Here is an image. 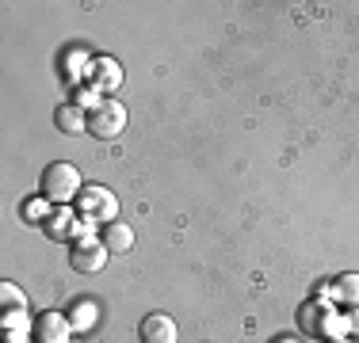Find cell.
Wrapping results in <instances>:
<instances>
[{"label":"cell","mask_w":359,"mask_h":343,"mask_svg":"<svg viewBox=\"0 0 359 343\" xmlns=\"http://www.w3.org/2000/svg\"><path fill=\"white\" fill-rule=\"evenodd\" d=\"M81 191H84L81 172H76V164H65V160H54V164L42 172V179H39V195L46 202H54V206L76 202V199H81Z\"/></svg>","instance_id":"obj_1"},{"label":"cell","mask_w":359,"mask_h":343,"mask_svg":"<svg viewBox=\"0 0 359 343\" xmlns=\"http://www.w3.org/2000/svg\"><path fill=\"white\" fill-rule=\"evenodd\" d=\"M76 214H81V218H88V221H96L100 229L111 225V221H118V199H115V191L104 187V183H84L81 199H76Z\"/></svg>","instance_id":"obj_2"},{"label":"cell","mask_w":359,"mask_h":343,"mask_svg":"<svg viewBox=\"0 0 359 343\" xmlns=\"http://www.w3.org/2000/svg\"><path fill=\"white\" fill-rule=\"evenodd\" d=\"M126 122H130V111H126L118 99H104L88 115V134L100 137V141H115V137L126 130Z\"/></svg>","instance_id":"obj_3"},{"label":"cell","mask_w":359,"mask_h":343,"mask_svg":"<svg viewBox=\"0 0 359 343\" xmlns=\"http://www.w3.org/2000/svg\"><path fill=\"white\" fill-rule=\"evenodd\" d=\"M107 260H111V252L104 248L100 237H81V240H73V248H69V267L76 274H100L107 267Z\"/></svg>","instance_id":"obj_4"},{"label":"cell","mask_w":359,"mask_h":343,"mask_svg":"<svg viewBox=\"0 0 359 343\" xmlns=\"http://www.w3.org/2000/svg\"><path fill=\"white\" fill-rule=\"evenodd\" d=\"M35 343H73L69 313H57V309L39 313L35 316Z\"/></svg>","instance_id":"obj_5"},{"label":"cell","mask_w":359,"mask_h":343,"mask_svg":"<svg viewBox=\"0 0 359 343\" xmlns=\"http://www.w3.org/2000/svg\"><path fill=\"white\" fill-rule=\"evenodd\" d=\"M318 294L329 298L337 309H359V271H344L337 279H329Z\"/></svg>","instance_id":"obj_6"},{"label":"cell","mask_w":359,"mask_h":343,"mask_svg":"<svg viewBox=\"0 0 359 343\" xmlns=\"http://www.w3.org/2000/svg\"><path fill=\"white\" fill-rule=\"evenodd\" d=\"M0 340L4 343H31L35 340V321L27 309H0Z\"/></svg>","instance_id":"obj_7"},{"label":"cell","mask_w":359,"mask_h":343,"mask_svg":"<svg viewBox=\"0 0 359 343\" xmlns=\"http://www.w3.org/2000/svg\"><path fill=\"white\" fill-rule=\"evenodd\" d=\"M88 84L100 92V96H111V92L123 84V65L115 62V57H92V65H88Z\"/></svg>","instance_id":"obj_8"},{"label":"cell","mask_w":359,"mask_h":343,"mask_svg":"<svg viewBox=\"0 0 359 343\" xmlns=\"http://www.w3.org/2000/svg\"><path fill=\"white\" fill-rule=\"evenodd\" d=\"M138 336L142 343H180V328L168 313H149L138 324Z\"/></svg>","instance_id":"obj_9"},{"label":"cell","mask_w":359,"mask_h":343,"mask_svg":"<svg viewBox=\"0 0 359 343\" xmlns=\"http://www.w3.org/2000/svg\"><path fill=\"white\" fill-rule=\"evenodd\" d=\"M54 126L62 134H69V137H81V134H88V111L84 107H76V103H57L54 107Z\"/></svg>","instance_id":"obj_10"},{"label":"cell","mask_w":359,"mask_h":343,"mask_svg":"<svg viewBox=\"0 0 359 343\" xmlns=\"http://www.w3.org/2000/svg\"><path fill=\"white\" fill-rule=\"evenodd\" d=\"M100 240H104V248L111 255H126L134 248V229L126 221H111V225L100 229Z\"/></svg>","instance_id":"obj_11"},{"label":"cell","mask_w":359,"mask_h":343,"mask_svg":"<svg viewBox=\"0 0 359 343\" xmlns=\"http://www.w3.org/2000/svg\"><path fill=\"white\" fill-rule=\"evenodd\" d=\"M69 324H73V332H92L100 324V305L92 302V298H76V302L69 305Z\"/></svg>","instance_id":"obj_12"},{"label":"cell","mask_w":359,"mask_h":343,"mask_svg":"<svg viewBox=\"0 0 359 343\" xmlns=\"http://www.w3.org/2000/svg\"><path fill=\"white\" fill-rule=\"evenodd\" d=\"M54 214V202H46L42 195H35V199L20 202V218L27 221V225H46V218Z\"/></svg>","instance_id":"obj_13"},{"label":"cell","mask_w":359,"mask_h":343,"mask_svg":"<svg viewBox=\"0 0 359 343\" xmlns=\"http://www.w3.org/2000/svg\"><path fill=\"white\" fill-rule=\"evenodd\" d=\"M0 309H27V294H23L12 279L0 282Z\"/></svg>","instance_id":"obj_14"},{"label":"cell","mask_w":359,"mask_h":343,"mask_svg":"<svg viewBox=\"0 0 359 343\" xmlns=\"http://www.w3.org/2000/svg\"><path fill=\"white\" fill-rule=\"evenodd\" d=\"M104 99H107V96H100V92L92 88V84H88V88H81V92H76V107H84L88 115H92V111H96Z\"/></svg>","instance_id":"obj_15"},{"label":"cell","mask_w":359,"mask_h":343,"mask_svg":"<svg viewBox=\"0 0 359 343\" xmlns=\"http://www.w3.org/2000/svg\"><path fill=\"white\" fill-rule=\"evenodd\" d=\"M359 332V309H348V336Z\"/></svg>","instance_id":"obj_16"},{"label":"cell","mask_w":359,"mask_h":343,"mask_svg":"<svg viewBox=\"0 0 359 343\" xmlns=\"http://www.w3.org/2000/svg\"><path fill=\"white\" fill-rule=\"evenodd\" d=\"M276 343H298V340H294V336H279Z\"/></svg>","instance_id":"obj_17"},{"label":"cell","mask_w":359,"mask_h":343,"mask_svg":"<svg viewBox=\"0 0 359 343\" xmlns=\"http://www.w3.org/2000/svg\"><path fill=\"white\" fill-rule=\"evenodd\" d=\"M332 343H355V340H332Z\"/></svg>","instance_id":"obj_18"}]
</instances>
